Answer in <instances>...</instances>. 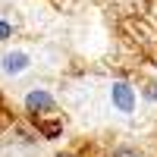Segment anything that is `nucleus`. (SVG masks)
I'll use <instances>...</instances> for the list:
<instances>
[{"mask_svg":"<svg viewBox=\"0 0 157 157\" xmlns=\"http://www.w3.org/2000/svg\"><path fill=\"white\" fill-rule=\"evenodd\" d=\"M110 94H113V104H116V110H120V113H132V110H135V91L129 88L126 82H113Z\"/></svg>","mask_w":157,"mask_h":157,"instance_id":"nucleus-1","label":"nucleus"},{"mask_svg":"<svg viewBox=\"0 0 157 157\" xmlns=\"http://www.w3.org/2000/svg\"><path fill=\"white\" fill-rule=\"evenodd\" d=\"M25 110L29 113H50L54 110V98L47 94V91H41V88H35V91H29V98H25Z\"/></svg>","mask_w":157,"mask_h":157,"instance_id":"nucleus-2","label":"nucleus"},{"mask_svg":"<svg viewBox=\"0 0 157 157\" xmlns=\"http://www.w3.org/2000/svg\"><path fill=\"white\" fill-rule=\"evenodd\" d=\"M25 66H29V57L19 54V50H16V54H6V57H3V72H6V75H16V72H22Z\"/></svg>","mask_w":157,"mask_h":157,"instance_id":"nucleus-3","label":"nucleus"},{"mask_svg":"<svg viewBox=\"0 0 157 157\" xmlns=\"http://www.w3.org/2000/svg\"><path fill=\"white\" fill-rule=\"evenodd\" d=\"M38 129H41V132H44L47 138H57L63 126H60V123H38Z\"/></svg>","mask_w":157,"mask_h":157,"instance_id":"nucleus-4","label":"nucleus"},{"mask_svg":"<svg viewBox=\"0 0 157 157\" xmlns=\"http://www.w3.org/2000/svg\"><path fill=\"white\" fill-rule=\"evenodd\" d=\"M10 35H13V25L0 19V41H3V38H10Z\"/></svg>","mask_w":157,"mask_h":157,"instance_id":"nucleus-5","label":"nucleus"},{"mask_svg":"<svg viewBox=\"0 0 157 157\" xmlns=\"http://www.w3.org/2000/svg\"><path fill=\"white\" fill-rule=\"evenodd\" d=\"M113 157H138V154H135V151H129V148H123V151H116Z\"/></svg>","mask_w":157,"mask_h":157,"instance_id":"nucleus-6","label":"nucleus"},{"mask_svg":"<svg viewBox=\"0 0 157 157\" xmlns=\"http://www.w3.org/2000/svg\"><path fill=\"white\" fill-rule=\"evenodd\" d=\"M60 157H72V154H60Z\"/></svg>","mask_w":157,"mask_h":157,"instance_id":"nucleus-7","label":"nucleus"}]
</instances>
